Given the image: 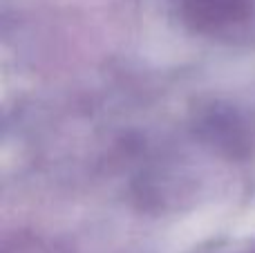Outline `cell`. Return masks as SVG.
Here are the masks:
<instances>
[{"mask_svg": "<svg viewBox=\"0 0 255 253\" xmlns=\"http://www.w3.org/2000/svg\"><path fill=\"white\" fill-rule=\"evenodd\" d=\"M186 20L199 29H217L242 20L249 13V0H181Z\"/></svg>", "mask_w": 255, "mask_h": 253, "instance_id": "1", "label": "cell"}]
</instances>
